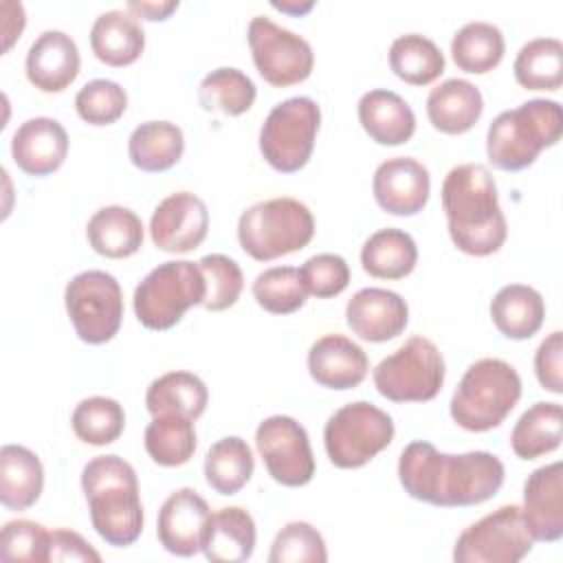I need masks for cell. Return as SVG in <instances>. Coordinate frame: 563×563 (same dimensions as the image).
<instances>
[{"mask_svg": "<svg viewBox=\"0 0 563 563\" xmlns=\"http://www.w3.org/2000/svg\"><path fill=\"white\" fill-rule=\"evenodd\" d=\"M534 374L545 391L563 394V332L548 334L534 352Z\"/></svg>", "mask_w": 563, "mask_h": 563, "instance_id": "47", "label": "cell"}, {"mask_svg": "<svg viewBox=\"0 0 563 563\" xmlns=\"http://www.w3.org/2000/svg\"><path fill=\"white\" fill-rule=\"evenodd\" d=\"M255 471V457L246 440L227 435L211 444L205 457V479L218 495L240 493Z\"/></svg>", "mask_w": 563, "mask_h": 563, "instance_id": "35", "label": "cell"}, {"mask_svg": "<svg viewBox=\"0 0 563 563\" xmlns=\"http://www.w3.org/2000/svg\"><path fill=\"white\" fill-rule=\"evenodd\" d=\"M369 369L367 354L343 334H325L308 350V372L321 387L345 391L358 387Z\"/></svg>", "mask_w": 563, "mask_h": 563, "instance_id": "22", "label": "cell"}, {"mask_svg": "<svg viewBox=\"0 0 563 563\" xmlns=\"http://www.w3.org/2000/svg\"><path fill=\"white\" fill-rule=\"evenodd\" d=\"M70 427L81 442L92 446H106L123 433L125 411L114 398L90 396L73 409Z\"/></svg>", "mask_w": 563, "mask_h": 563, "instance_id": "40", "label": "cell"}, {"mask_svg": "<svg viewBox=\"0 0 563 563\" xmlns=\"http://www.w3.org/2000/svg\"><path fill=\"white\" fill-rule=\"evenodd\" d=\"M51 548V530L31 519L7 521L0 534V559L2 561H26L46 563Z\"/></svg>", "mask_w": 563, "mask_h": 563, "instance_id": "45", "label": "cell"}, {"mask_svg": "<svg viewBox=\"0 0 563 563\" xmlns=\"http://www.w3.org/2000/svg\"><path fill=\"white\" fill-rule=\"evenodd\" d=\"M48 561H88L99 563L101 554L75 530L57 528L51 530V548Z\"/></svg>", "mask_w": 563, "mask_h": 563, "instance_id": "48", "label": "cell"}, {"mask_svg": "<svg viewBox=\"0 0 563 563\" xmlns=\"http://www.w3.org/2000/svg\"><path fill=\"white\" fill-rule=\"evenodd\" d=\"M319 123L321 110L310 97H290L277 103L260 128V152L264 161L282 174L306 167L314 150Z\"/></svg>", "mask_w": 563, "mask_h": 563, "instance_id": "10", "label": "cell"}, {"mask_svg": "<svg viewBox=\"0 0 563 563\" xmlns=\"http://www.w3.org/2000/svg\"><path fill=\"white\" fill-rule=\"evenodd\" d=\"M328 550L321 532L308 521L286 523L273 539L268 563H325Z\"/></svg>", "mask_w": 563, "mask_h": 563, "instance_id": "43", "label": "cell"}, {"mask_svg": "<svg viewBox=\"0 0 563 563\" xmlns=\"http://www.w3.org/2000/svg\"><path fill=\"white\" fill-rule=\"evenodd\" d=\"M418 262L416 240L402 229H378L361 249V266L376 279H402Z\"/></svg>", "mask_w": 563, "mask_h": 563, "instance_id": "31", "label": "cell"}, {"mask_svg": "<svg viewBox=\"0 0 563 563\" xmlns=\"http://www.w3.org/2000/svg\"><path fill=\"white\" fill-rule=\"evenodd\" d=\"M253 297L271 314H290L306 303V288L295 266H273L253 282Z\"/></svg>", "mask_w": 563, "mask_h": 563, "instance_id": "41", "label": "cell"}, {"mask_svg": "<svg viewBox=\"0 0 563 563\" xmlns=\"http://www.w3.org/2000/svg\"><path fill=\"white\" fill-rule=\"evenodd\" d=\"M350 330L369 343H385L405 332L409 321L407 301L387 288H361L345 306Z\"/></svg>", "mask_w": 563, "mask_h": 563, "instance_id": "18", "label": "cell"}, {"mask_svg": "<svg viewBox=\"0 0 563 563\" xmlns=\"http://www.w3.org/2000/svg\"><path fill=\"white\" fill-rule=\"evenodd\" d=\"M314 7L312 0L299 2V0H282V2H273V9L282 11V13H290V15H303Z\"/></svg>", "mask_w": 563, "mask_h": 563, "instance_id": "50", "label": "cell"}, {"mask_svg": "<svg viewBox=\"0 0 563 563\" xmlns=\"http://www.w3.org/2000/svg\"><path fill=\"white\" fill-rule=\"evenodd\" d=\"M299 271L301 284L308 295L330 299L341 295L350 284V266L336 253H319L308 257Z\"/></svg>", "mask_w": 563, "mask_h": 563, "instance_id": "46", "label": "cell"}, {"mask_svg": "<svg viewBox=\"0 0 563 563\" xmlns=\"http://www.w3.org/2000/svg\"><path fill=\"white\" fill-rule=\"evenodd\" d=\"M44 488V466L40 457L22 444L0 449V501L9 510L31 508Z\"/></svg>", "mask_w": 563, "mask_h": 563, "instance_id": "29", "label": "cell"}, {"mask_svg": "<svg viewBox=\"0 0 563 563\" xmlns=\"http://www.w3.org/2000/svg\"><path fill=\"white\" fill-rule=\"evenodd\" d=\"M207 231V205L191 191H176L163 198L150 218L152 242L165 253H189L198 249Z\"/></svg>", "mask_w": 563, "mask_h": 563, "instance_id": "15", "label": "cell"}, {"mask_svg": "<svg viewBox=\"0 0 563 563\" xmlns=\"http://www.w3.org/2000/svg\"><path fill=\"white\" fill-rule=\"evenodd\" d=\"M246 37L253 64L266 84L286 88L310 77L314 53L306 37L275 24L266 15H255L249 22Z\"/></svg>", "mask_w": 563, "mask_h": 563, "instance_id": "13", "label": "cell"}, {"mask_svg": "<svg viewBox=\"0 0 563 563\" xmlns=\"http://www.w3.org/2000/svg\"><path fill=\"white\" fill-rule=\"evenodd\" d=\"M257 88L249 75L238 68L222 66L202 77L198 84V103L207 112L240 117L255 103Z\"/></svg>", "mask_w": 563, "mask_h": 563, "instance_id": "38", "label": "cell"}, {"mask_svg": "<svg viewBox=\"0 0 563 563\" xmlns=\"http://www.w3.org/2000/svg\"><path fill=\"white\" fill-rule=\"evenodd\" d=\"M512 73L517 84L528 90H559L563 84L561 40L534 37L526 42L512 62Z\"/></svg>", "mask_w": 563, "mask_h": 563, "instance_id": "37", "label": "cell"}, {"mask_svg": "<svg viewBox=\"0 0 563 563\" xmlns=\"http://www.w3.org/2000/svg\"><path fill=\"white\" fill-rule=\"evenodd\" d=\"M178 9L176 0H158V2H150V0H130L125 4V11H130L134 18H143L150 22H163L167 20L174 11Z\"/></svg>", "mask_w": 563, "mask_h": 563, "instance_id": "49", "label": "cell"}, {"mask_svg": "<svg viewBox=\"0 0 563 563\" xmlns=\"http://www.w3.org/2000/svg\"><path fill=\"white\" fill-rule=\"evenodd\" d=\"M75 108L81 121L90 125H110L123 117L128 108V95L112 79H92L79 88Z\"/></svg>", "mask_w": 563, "mask_h": 563, "instance_id": "44", "label": "cell"}, {"mask_svg": "<svg viewBox=\"0 0 563 563\" xmlns=\"http://www.w3.org/2000/svg\"><path fill=\"white\" fill-rule=\"evenodd\" d=\"M563 435V411L559 402H534L512 427L510 449L519 460H537L559 449Z\"/></svg>", "mask_w": 563, "mask_h": 563, "instance_id": "33", "label": "cell"}, {"mask_svg": "<svg viewBox=\"0 0 563 563\" xmlns=\"http://www.w3.org/2000/svg\"><path fill=\"white\" fill-rule=\"evenodd\" d=\"M372 194L383 211L391 216H416L429 202V169L411 156L387 158L374 172Z\"/></svg>", "mask_w": 563, "mask_h": 563, "instance_id": "16", "label": "cell"}, {"mask_svg": "<svg viewBox=\"0 0 563 563\" xmlns=\"http://www.w3.org/2000/svg\"><path fill=\"white\" fill-rule=\"evenodd\" d=\"M211 517L209 504L194 488L174 490L156 519L158 543L176 556H194L202 550V537Z\"/></svg>", "mask_w": 563, "mask_h": 563, "instance_id": "17", "label": "cell"}, {"mask_svg": "<svg viewBox=\"0 0 563 563\" xmlns=\"http://www.w3.org/2000/svg\"><path fill=\"white\" fill-rule=\"evenodd\" d=\"M389 68L405 84L427 86L444 73V55L427 35L405 33L389 46Z\"/></svg>", "mask_w": 563, "mask_h": 563, "instance_id": "36", "label": "cell"}, {"mask_svg": "<svg viewBox=\"0 0 563 563\" xmlns=\"http://www.w3.org/2000/svg\"><path fill=\"white\" fill-rule=\"evenodd\" d=\"M198 266L205 277V299L202 308L211 312H220L231 308L244 288V275L235 260L222 253H211L198 260Z\"/></svg>", "mask_w": 563, "mask_h": 563, "instance_id": "42", "label": "cell"}, {"mask_svg": "<svg viewBox=\"0 0 563 563\" xmlns=\"http://www.w3.org/2000/svg\"><path fill=\"white\" fill-rule=\"evenodd\" d=\"M504 462L490 451L440 453L431 442H409L398 460L405 493L438 508L477 506L504 484Z\"/></svg>", "mask_w": 563, "mask_h": 563, "instance_id": "1", "label": "cell"}, {"mask_svg": "<svg viewBox=\"0 0 563 563\" xmlns=\"http://www.w3.org/2000/svg\"><path fill=\"white\" fill-rule=\"evenodd\" d=\"M255 521L240 506H227L211 512L205 537L202 554L211 563H242L255 550Z\"/></svg>", "mask_w": 563, "mask_h": 563, "instance_id": "25", "label": "cell"}, {"mask_svg": "<svg viewBox=\"0 0 563 563\" xmlns=\"http://www.w3.org/2000/svg\"><path fill=\"white\" fill-rule=\"evenodd\" d=\"M64 303L75 334L90 345L114 339L123 321V290L106 271L77 273L64 290Z\"/></svg>", "mask_w": 563, "mask_h": 563, "instance_id": "11", "label": "cell"}, {"mask_svg": "<svg viewBox=\"0 0 563 563\" xmlns=\"http://www.w3.org/2000/svg\"><path fill=\"white\" fill-rule=\"evenodd\" d=\"M484 112L479 88L466 79H444L427 97L429 123L442 134L468 132Z\"/></svg>", "mask_w": 563, "mask_h": 563, "instance_id": "24", "label": "cell"}, {"mask_svg": "<svg viewBox=\"0 0 563 563\" xmlns=\"http://www.w3.org/2000/svg\"><path fill=\"white\" fill-rule=\"evenodd\" d=\"M205 290L207 286L198 262H163L134 288V314L147 330H169L189 308L202 306Z\"/></svg>", "mask_w": 563, "mask_h": 563, "instance_id": "7", "label": "cell"}, {"mask_svg": "<svg viewBox=\"0 0 563 563\" xmlns=\"http://www.w3.org/2000/svg\"><path fill=\"white\" fill-rule=\"evenodd\" d=\"M356 110L361 128L378 145H402L416 132L411 106L394 90L374 88L365 92Z\"/></svg>", "mask_w": 563, "mask_h": 563, "instance_id": "23", "label": "cell"}, {"mask_svg": "<svg viewBox=\"0 0 563 563\" xmlns=\"http://www.w3.org/2000/svg\"><path fill=\"white\" fill-rule=\"evenodd\" d=\"M490 319L506 339L526 341L541 330L545 301L532 286L508 284L490 299Z\"/></svg>", "mask_w": 563, "mask_h": 563, "instance_id": "28", "label": "cell"}, {"mask_svg": "<svg viewBox=\"0 0 563 563\" xmlns=\"http://www.w3.org/2000/svg\"><path fill=\"white\" fill-rule=\"evenodd\" d=\"M209 391L202 378L191 372L176 369L154 378L145 391V407L152 416H183L196 420L205 413Z\"/></svg>", "mask_w": 563, "mask_h": 563, "instance_id": "30", "label": "cell"}, {"mask_svg": "<svg viewBox=\"0 0 563 563\" xmlns=\"http://www.w3.org/2000/svg\"><path fill=\"white\" fill-rule=\"evenodd\" d=\"M563 112L554 99H530L515 110L499 112L486 132V156L495 169L521 172L541 150L556 145Z\"/></svg>", "mask_w": 563, "mask_h": 563, "instance_id": "4", "label": "cell"}, {"mask_svg": "<svg viewBox=\"0 0 563 563\" xmlns=\"http://www.w3.org/2000/svg\"><path fill=\"white\" fill-rule=\"evenodd\" d=\"M143 222L141 218L123 207V205H108L97 209L88 224L86 238L95 253L108 260H123L134 255L143 244Z\"/></svg>", "mask_w": 563, "mask_h": 563, "instance_id": "27", "label": "cell"}, {"mask_svg": "<svg viewBox=\"0 0 563 563\" xmlns=\"http://www.w3.org/2000/svg\"><path fill=\"white\" fill-rule=\"evenodd\" d=\"M444 374L446 365L438 345L413 334L374 367L372 378L376 391L391 402H427L440 394Z\"/></svg>", "mask_w": 563, "mask_h": 563, "instance_id": "8", "label": "cell"}, {"mask_svg": "<svg viewBox=\"0 0 563 563\" xmlns=\"http://www.w3.org/2000/svg\"><path fill=\"white\" fill-rule=\"evenodd\" d=\"M523 521L534 541L554 543L563 537V473L561 462L534 468L523 484Z\"/></svg>", "mask_w": 563, "mask_h": 563, "instance_id": "19", "label": "cell"}, {"mask_svg": "<svg viewBox=\"0 0 563 563\" xmlns=\"http://www.w3.org/2000/svg\"><path fill=\"white\" fill-rule=\"evenodd\" d=\"M312 235V211L301 200L288 196L255 202L238 220V242L257 262L301 251Z\"/></svg>", "mask_w": 563, "mask_h": 563, "instance_id": "6", "label": "cell"}, {"mask_svg": "<svg viewBox=\"0 0 563 563\" xmlns=\"http://www.w3.org/2000/svg\"><path fill=\"white\" fill-rule=\"evenodd\" d=\"M95 532L114 548L132 545L143 532L136 471L119 455H97L81 471Z\"/></svg>", "mask_w": 563, "mask_h": 563, "instance_id": "3", "label": "cell"}, {"mask_svg": "<svg viewBox=\"0 0 563 563\" xmlns=\"http://www.w3.org/2000/svg\"><path fill=\"white\" fill-rule=\"evenodd\" d=\"M145 451L158 466H180L196 453L194 420L183 416H152L145 427Z\"/></svg>", "mask_w": 563, "mask_h": 563, "instance_id": "39", "label": "cell"}, {"mask_svg": "<svg viewBox=\"0 0 563 563\" xmlns=\"http://www.w3.org/2000/svg\"><path fill=\"white\" fill-rule=\"evenodd\" d=\"M68 154V134L57 119L33 117L20 123L11 136L13 163L29 176L57 172Z\"/></svg>", "mask_w": 563, "mask_h": 563, "instance_id": "20", "label": "cell"}, {"mask_svg": "<svg viewBox=\"0 0 563 563\" xmlns=\"http://www.w3.org/2000/svg\"><path fill=\"white\" fill-rule=\"evenodd\" d=\"M506 51L504 33L490 22H466L451 40V57L464 73L486 75L499 66Z\"/></svg>", "mask_w": 563, "mask_h": 563, "instance_id": "34", "label": "cell"}, {"mask_svg": "<svg viewBox=\"0 0 563 563\" xmlns=\"http://www.w3.org/2000/svg\"><path fill=\"white\" fill-rule=\"evenodd\" d=\"M81 57L75 40L57 29L35 37L26 53V79L42 92H62L79 75Z\"/></svg>", "mask_w": 563, "mask_h": 563, "instance_id": "21", "label": "cell"}, {"mask_svg": "<svg viewBox=\"0 0 563 563\" xmlns=\"http://www.w3.org/2000/svg\"><path fill=\"white\" fill-rule=\"evenodd\" d=\"M185 152V134L169 121H145L128 139V154L141 172H165L174 167Z\"/></svg>", "mask_w": 563, "mask_h": 563, "instance_id": "32", "label": "cell"}, {"mask_svg": "<svg viewBox=\"0 0 563 563\" xmlns=\"http://www.w3.org/2000/svg\"><path fill=\"white\" fill-rule=\"evenodd\" d=\"M521 398V378L504 358H479L460 378L449 411L457 427L484 433L499 427Z\"/></svg>", "mask_w": 563, "mask_h": 563, "instance_id": "5", "label": "cell"}, {"mask_svg": "<svg viewBox=\"0 0 563 563\" xmlns=\"http://www.w3.org/2000/svg\"><path fill=\"white\" fill-rule=\"evenodd\" d=\"M440 198L449 235L462 253L486 257L504 246L508 222L488 167L479 163L455 165L444 176Z\"/></svg>", "mask_w": 563, "mask_h": 563, "instance_id": "2", "label": "cell"}, {"mask_svg": "<svg viewBox=\"0 0 563 563\" xmlns=\"http://www.w3.org/2000/svg\"><path fill=\"white\" fill-rule=\"evenodd\" d=\"M90 48L95 57L108 66H130L145 48V31L130 11L110 9L92 22Z\"/></svg>", "mask_w": 563, "mask_h": 563, "instance_id": "26", "label": "cell"}, {"mask_svg": "<svg viewBox=\"0 0 563 563\" xmlns=\"http://www.w3.org/2000/svg\"><path fill=\"white\" fill-rule=\"evenodd\" d=\"M534 539L521 506L508 504L462 530L453 545L455 563H517L530 554Z\"/></svg>", "mask_w": 563, "mask_h": 563, "instance_id": "12", "label": "cell"}, {"mask_svg": "<svg viewBox=\"0 0 563 563\" xmlns=\"http://www.w3.org/2000/svg\"><path fill=\"white\" fill-rule=\"evenodd\" d=\"M255 446L268 475L288 488L306 486L314 475V455L306 429L292 416H268L255 429Z\"/></svg>", "mask_w": 563, "mask_h": 563, "instance_id": "14", "label": "cell"}, {"mask_svg": "<svg viewBox=\"0 0 563 563\" xmlns=\"http://www.w3.org/2000/svg\"><path fill=\"white\" fill-rule=\"evenodd\" d=\"M394 420L367 400L336 409L323 429V444L336 468H361L394 440Z\"/></svg>", "mask_w": 563, "mask_h": 563, "instance_id": "9", "label": "cell"}]
</instances>
